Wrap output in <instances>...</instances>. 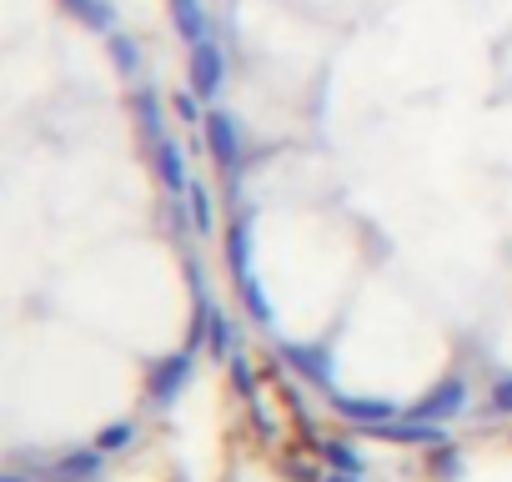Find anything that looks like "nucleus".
<instances>
[{"label":"nucleus","mask_w":512,"mask_h":482,"mask_svg":"<svg viewBox=\"0 0 512 482\" xmlns=\"http://www.w3.org/2000/svg\"><path fill=\"white\" fill-rule=\"evenodd\" d=\"M201 131H206V151H211V161H216L221 171H236V166H241V126H236V116H226V111H206Z\"/></svg>","instance_id":"obj_1"},{"label":"nucleus","mask_w":512,"mask_h":482,"mask_svg":"<svg viewBox=\"0 0 512 482\" xmlns=\"http://www.w3.org/2000/svg\"><path fill=\"white\" fill-rule=\"evenodd\" d=\"M467 407V382L462 377H447V382H437L422 402H412L402 417H417V422H447V417H457Z\"/></svg>","instance_id":"obj_2"},{"label":"nucleus","mask_w":512,"mask_h":482,"mask_svg":"<svg viewBox=\"0 0 512 482\" xmlns=\"http://www.w3.org/2000/svg\"><path fill=\"white\" fill-rule=\"evenodd\" d=\"M282 362L292 372H302L312 387H332V352L322 342H287L282 347Z\"/></svg>","instance_id":"obj_3"},{"label":"nucleus","mask_w":512,"mask_h":482,"mask_svg":"<svg viewBox=\"0 0 512 482\" xmlns=\"http://www.w3.org/2000/svg\"><path fill=\"white\" fill-rule=\"evenodd\" d=\"M221 81H226V56H221V46H216V41L191 46V91L206 101V96L221 91Z\"/></svg>","instance_id":"obj_4"},{"label":"nucleus","mask_w":512,"mask_h":482,"mask_svg":"<svg viewBox=\"0 0 512 482\" xmlns=\"http://www.w3.org/2000/svg\"><path fill=\"white\" fill-rule=\"evenodd\" d=\"M191 382V347L186 352H171V357H161L156 367H151V402H176V392Z\"/></svg>","instance_id":"obj_5"},{"label":"nucleus","mask_w":512,"mask_h":482,"mask_svg":"<svg viewBox=\"0 0 512 482\" xmlns=\"http://www.w3.org/2000/svg\"><path fill=\"white\" fill-rule=\"evenodd\" d=\"M332 412L347 417V422H357V427H382V422H392L402 407L387 402V397H342V392H332Z\"/></svg>","instance_id":"obj_6"},{"label":"nucleus","mask_w":512,"mask_h":482,"mask_svg":"<svg viewBox=\"0 0 512 482\" xmlns=\"http://www.w3.org/2000/svg\"><path fill=\"white\" fill-rule=\"evenodd\" d=\"M151 151H156V176H161V186H166L171 196H186L191 171H186V151H181V141L166 136V141H156Z\"/></svg>","instance_id":"obj_7"},{"label":"nucleus","mask_w":512,"mask_h":482,"mask_svg":"<svg viewBox=\"0 0 512 482\" xmlns=\"http://www.w3.org/2000/svg\"><path fill=\"white\" fill-rule=\"evenodd\" d=\"M101 472V447L96 452H61L51 467H41V482H91Z\"/></svg>","instance_id":"obj_8"},{"label":"nucleus","mask_w":512,"mask_h":482,"mask_svg":"<svg viewBox=\"0 0 512 482\" xmlns=\"http://www.w3.org/2000/svg\"><path fill=\"white\" fill-rule=\"evenodd\" d=\"M131 111H136V126H141V136H146L151 146L171 136V131H166V111H161V96H156L151 86H136V96H131Z\"/></svg>","instance_id":"obj_9"},{"label":"nucleus","mask_w":512,"mask_h":482,"mask_svg":"<svg viewBox=\"0 0 512 482\" xmlns=\"http://www.w3.org/2000/svg\"><path fill=\"white\" fill-rule=\"evenodd\" d=\"M171 21H176V31H181L191 46L211 41V16H206L201 0H171Z\"/></svg>","instance_id":"obj_10"},{"label":"nucleus","mask_w":512,"mask_h":482,"mask_svg":"<svg viewBox=\"0 0 512 482\" xmlns=\"http://www.w3.org/2000/svg\"><path fill=\"white\" fill-rule=\"evenodd\" d=\"M226 262H231L236 282L251 277V221H246V216H236V221L226 226Z\"/></svg>","instance_id":"obj_11"},{"label":"nucleus","mask_w":512,"mask_h":482,"mask_svg":"<svg viewBox=\"0 0 512 482\" xmlns=\"http://www.w3.org/2000/svg\"><path fill=\"white\" fill-rule=\"evenodd\" d=\"M61 6H66L81 26L101 31V36H111V31H116V11L106 6V0H61Z\"/></svg>","instance_id":"obj_12"},{"label":"nucleus","mask_w":512,"mask_h":482,"mask_svg":"<svg viewBox=\"0 0 512 482\" xmlns=\"http://www.w3.org/2000/svg\"><path fill=\"white\" fill-rule=\"evenodd\" d=\"M317 452L327 457V467H332V472H362V467H367V462H362V452H357L352 442H337V437H322V442H317Z\"/></svg>","instance_id":"obj_13"},{"label":"nucleus","mask_w":512,"mask_h":482,"mask_svg":"<svg viewBox=\"0 0 512 482\" xmlns=\"http://www.w3.org/2000/svg\"><path fill=\"white\" fill-rule=\"evenodd\" d=\"M186 206H191V226L206 236V231L216 226V206H211V191H206L196 176H191V186H186Z\"/></svg>","instance_id":"obj_14"},{"label":"nucleus","mask_w":512,"mask_h":482,"mask_svg":"<svg viewBox=\"0 0 512 482\" xmlns=\"http://www.w3.org/2000/svg\"><path fill=\"white\" fill-rule=\"evenodd\" d=\"M106 41H111V61H116V71H121V76H136V71H141V46H136L131 36H121V31H111Z\"/></svg>","instance_id":"obj_15"},{"label":"nucleus","mask_w":512,"mask_h":482,"mask_svg":"<svg viewBox=\"0 0 512 482\" xmlns=\"http://www.w3.org/2000/svg\"><path fill=\"white\" fill-rule=\"evenodd\" d=\"M241 297H246V312L262 322V327L277 322V317H272V302H267V292H262V282H256V277H241Z\"/></svg>","instance_id":"obj_16"},{"label":"nucleus","mask_w":512,"mask_h":482,"mask_svg":"<svg viewBox=\"0 0 512 482\" xmlns=\"http://www.w3.org/2000/svg\"><path fill=\"white\" fill-rule=\"evenodd\" d=\"M216 357H231L236 352V327H231V317H221L216 312V322H211V342H206Z\"/></svg>","instance_id":"obj_17"},{"label":"nucleus","mask_w":512,"mask_h":482,"mask_svg":"<svg viewBox=\"0 0 512 482\" xmlns=\"http://www.w3.org/2000/svg\"><path fill=\"white\" fill-rule=\"evenodd\" d=\"M131 437H136L131 422H111V427L96 437V447H101V452H121V447H131Z\"/></svg>","instance_id":"obj_18"},{"label":"nucleus","mask_w":512,"mask_h":482,"mask_svg":"<svg viewBox=\"0 0 512 482\" xmlns=\"http://www.w3.org/2000/svg\"><path fill=\"white\" fill-rule=\"evenodd\" d=\"M171 111H176L181 121H191V126H196V121H206V116H201V106H196V91H181V96L171 101Z\"/></svg>","instance_id":"obj_19"},{"label":"nucleus","mask_w":512,"mask_h":482,"mask_svg":"<svg viewBox=\"0 0 512 482\" xmlns=\"http://www.w3.org/2000/svg\"><path fill=\"white\" fill-rule=\"evenodd\" d=\"M231 382H236L241 392H256V377H251V362H246L241 352H231Z\"/></svg>","instance_id":"obj_20"},{"label":"nucleus","mask_w":512,"mask_h":482,"mask_svg":"<svg viewBox=\"0 0 512 482\" xmlns=\"http://www.w3.org/2000/svg\"><path fill=\"white\" fill-rule=\"evenodd\" d=\"M492 412L512 417V372H507V377H497V387H492Z\"/></svg>","instance_id":"obj_21"},{"label":"nucleus","mask_w":512,"mask_h":482,"mask_svg":"<svg viewBox=\"0 0 512 482\" xmlns=\"http://www.w3.org/2000/svg\"><path fill=\"white\" fill-rule=\"evenodd\" d=\"M432 467H437V477H462V462H457V452H452V447H442Z\"/></svg>","instance_id":"obj_22"},{"label":"nucleus","mask_w":512,"mask_h":482,"mask_svg":"<svg viewBox=\"0 0 512 482\" xmlns=\"http://www.w3.org/2000/svg\"><path fill=\"white\" fill-rule=\"evenodd\" d=\"M322 482H362V472H327Z\"/></svg>","instance_id":"obj_23"},{"label":"nucleus","mask_w":512,"mask_h":482,"mask_svg":"<svg viewBox=\"0 0 512 482\" xmlns=\"http://www.w3.org/2000/svg\"><path fill=\"white\" fill-rule=\"evenodd\" d=\"M0 482H26V477H21V472H6V477H0Z\"/></svg>","instance_id":"obj_24"}]
</instances>
